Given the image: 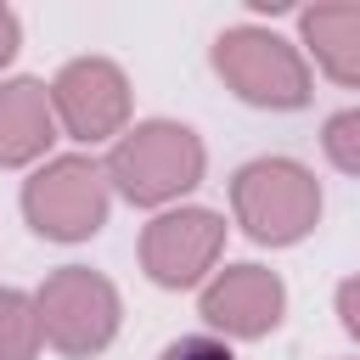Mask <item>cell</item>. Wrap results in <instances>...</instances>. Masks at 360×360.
<instances>
[{
  "instance_id": "obj_8",
  "label": "cell",
  "mask_w": 360,
  "mask_h": 360,
  "mask_svg": "<svg viewBox=\"0 0 360 360\" xmlns=\"http://www.w3.org/2000/svg\"><path fill=\"white\" fill-rule=\"evenodd\" d=\"M281 304H287L281 281H276L270 270H259V264H231V270H225L219 281H208V292H202V315H208L219 332H236V338L270 332V326L281 321Z\"/></svg>"
},
{
  "instance_id": "obj_10",
  "label": "cell",
  "mask_w": 360,
  "mask_h": 360,
  "mask_svg": "<svg viewBox=\"0 0 360 360\" xmlns=\"http://www.w3.org/2000/svg\"><path fill=\"white\" fill-rule=\"evenodd\" d=\"M304 39H309L315 62L332 79L360 84V6H315V11H304Z\"/></svg>"
},
{
  "instance_id": "obj_9",
  "label": "cell",
  "mask_w": 360,
  "mask_h": 360,
  "mask_svg": "<svg viewBox=\"0 0 360 360\" xmlns=\"http://www.w3.org/2000/svg\"><path fill=\"white\" fill-rule=\"evenodd\" d=\"M56 135V112H51V96L45 84L34 79H11L0 84V163H28L51 146Z\"/></svg>"
},
{
  "instance_id": "obj_4",
  "label": "cell",
  "mask_w": 360,
  "mask_h": 360,
  "mask_svg": "<svg viewBox=\"0 0 360 360\" xmlns=\"http://www.w3.org/2000/svg\"><path fill=\"white\" fill-rule=\"evenodd\" d=\"M39 332L45 343H56L62 354H96L112 343L118 332V292L84 270V264H68L56 270L45 287H39Z\"/></svg>"
},
{
  "instance_id": "obj_15",
  "label": "cell",
  "mask_w": 360,
  "mask_h": 360,
  "mask_svg": "<svg viewBox=\"0 0 360 360\" xmlns=\"http://www.w3.org/2000/svg\"><path fill=\"white\" fill-rule=\"evenodd\" d=\"M11 51H17V17H11V11L0 6V62H6Z\"/></svg>"
},
{
  "instance_id": "obj_6",
  "label": "cell",
  "mask_w": 360,
  "mask_h": 360,
  "mask_svg": "<svg viewBox=\"0 0 360 360\" xmlns=\"http://www.w3.org/2000/svg\"><path fill=\"white\" fill-rule=\"evenodd\" d=\"M51 112L68 124L73 141H107L124 124V112H129V84L101 56L68 62L56 73V84H51Z\"/></svg>"
},
{
  "instance_id": "obj_3",
  "label": "cell",
  "mask_w": 360,
  "mask_h": 360,
  "mask_svg": "<svg viewBox=\"0 0 360 360\" xmlns=\"http://www.w3.org/2000/svg\"><path fill=\"white\" fill-rule=\"evenodd\" d=\"M214 68L219 79L253 101V107H304L309 101V73H304V56L276 39V34H259V28H231L219 34L214 45Z\"/></svg>"
},
{
  "instance_id": "obj_11",
  "label": "cell",
  "mask_w": 360,
  "mask_h": 360,
  "mask_svg": "<svg viewBox=\"0 0 360 360\" xmlns=\"http://www.w3.org/2000/svg\"><path fill=\"white\" fill-rule=\"evenodd\" d=\"M45 343L39 332V304L28 292L0 287V360H34Z\"/></svg>"
},
{
  "instance_id": "obj_12",
  "label": "cell",
  "mask_w": 360,
  "mask_h": 360,
  "mask_svg": "<svg viewBox=\"0 0 360 360\" xmlns=\"http://www.w3.org/2000/svg\"><path fill=\"white\" fill-rule=\"evenodd\" d=\"M326 158H332L338 169L360 174V107H349V112H338V118L326 124Z\"/></svg>"
},
{
  "instance_id": "obj_1",
  "label": "cell",
  "mask_w": 360,
  "mask_h": 360,
  "mask_svg": "<svg viewBox=\"0 0 360 360\" xmlns=\"http://www.w3.org/2000/svg\"><path fill=\"white\" fill-rule=\"evenodd\" d=\"M107 180L129 202H169L202 180V141L186 124H141L112 146Z\"/></svg>"
},
{
  "instance_id": "obj_5",
  "label": "cell",
  "mask_w": 360,
  "mask_h": 360,
  "mask_svg": "<svg viewBox=\"0 0 360 360\" xmlns=\"http://www.w3.org/2000/svg\"><path fill=\"white\" fill-rule=\"evenodd\" d=\"M107 174L84 158H56L45 163L28 186H22V214L39 236L51 242H79V236H96L101 219H107Z\"/></svg>"
},
{
  "instance_id": "obj_14",
  "label": "cell",
  "mask_w": 360,
  "mask_h": 360,
  "mask_svg": "<svg viewBox=\"0 0 360 360\" xmlns=\"http://www.w3.org/2000/svg\"><path fill=\"white\" fill-rule=\"evenodd\" d=\"M338 315H343V326H349V332L360 338V276L338 287Z\"/></svg>"
},
{
  "instance_id": "obj_13",
  "label": "cell",
  "mask_w": 360,
  "mask_h": 360,
  "mask_svg": "<svg viewBox=\"0 0 360 360\" xmlns=\"http://www.w3.org/2000/svg\"><path fill=\"white\" fill-rule=\"evenodd\" d=\"M158 360H236L219 338H180V343H169Z\"/></svg>"
},
{
  "instance_id": "obj_2",
  "label": "cell",
  "mask_w": 360,
  "mask_h": 360,
  "mask_svg": "<svg viewBox=\"0 0 360 360\" xmlns=\"http://www.w3.org/2000/svg\"><path fill=\"white\" fill-rule=\"evenodd\" d=\"M231 202L253 242H298L321 214V186L309 169H298L287 158H259L236 174Z\"/></svg>"
},
{
  "instance_id": "obj_7",
  "label": "cell",
  "mask_w": 360,
  "mask_h": 360,
  "mask_svg": "<svg viewBox=\"0 0 360 360\" xmlns=\"http://www.w3.org/2000/svg\"><path fill=\"white\" fill-rule=\"evenodd\" d=\"M219 242H225V225L219 214L208 208H180V214H163L146 225L141 236V264L158 287H191L202 281V270L219 259Z\"/></svg>"
}]
</instances>
